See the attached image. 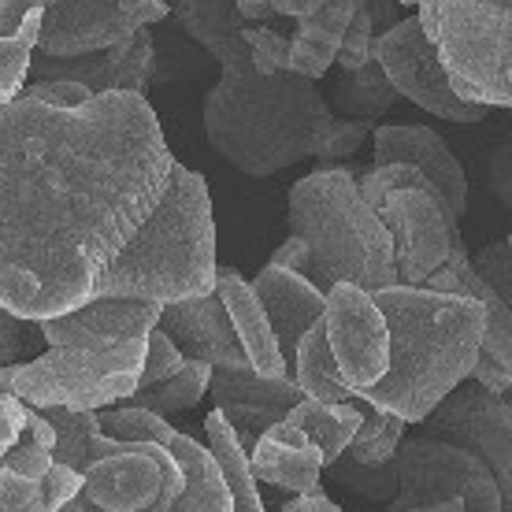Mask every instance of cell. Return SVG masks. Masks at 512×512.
I'll return each mask as SVG.
<instances>
[{"label":"cell","mask_w":512,"mask_h":512,"mask_svg":"<svg viewBox=\"0 0 512 512\" xmlns=\"http://www.w3.org/2000/svg\"><path fill=\"white\" fill-rule=\"evenodd\" d=\"M171 164L138 93H97L78 108L0 104V308L41 323L86 305Z\"/></svg>","instance_id":"1"},{"label":"cell","mask_w":512,"mask_h":512,"mask_svg":"<svg viewBox=\"0 0 512 512\" xmlns=\"http://www.w3.org/2000/svg\"><path fill=\"white\" fill-rule=\"evenodd\" d=\"M386 320V372L360 390V401L394 412L405 423H420L438 401L468 379L487 308L475 297L431 294L423 286H386L372 294Z\"/></svg>","instance_id":"2"},{"label":"cell","mask_w":512,"mask_h":512,"mask_svg":"<svg viewBox=\"0 0 512 512\" xmlns=\"http://www.w3.org/2000/svg\"><path fill=\"white\" fill-rule=\"evenodd\" d=\"M205 97V134L223 160L249 179H268L305 156H320L331 134V104L301 75H256L249 49L223 60Z\"/></svg>","instance_id":"3"},{"label":"cell","mask_w":512,"mask_h":512,"mask_svg":"<svg viewBox=\"0 0 512 512\" xmlns=\"http://www.w3.org/2000/svg\"><path fill=\"white\" fill-rule=\"evenodd\" d=\"M216 268V219L208 182L190 167L171 164L153 212L104 268L93 297L175 305L212 294Z\"/></svg>","instance_id":"4"},{"label":"cell","mask_w":512,"mask_h":512,"mask_svg":"<svg viewBox=\"0 0 512 512\" xmlns=\"http://www.w3.org/2000/svg\"><path fill=\"white\" fill-rule=\"evenodd\" d=\"M290 238L308 245V282L327 294L338 282L364 294L397 286L394 249L383 219L364 205L357 171L320 167L290 190Z\"/></svg>","instance_id":"5"},{"label":"cell","mask_w":512,"mask_h":512,"mask_svg":"<svg viewBox=\"0 0 512 512\" xmlns=\"http://www.w3.org/2000/svg\"><path fill=\"white\" fill-rule=\"evenodd\" d=\"M453 93L468 104H512V0H416Z\"/></svg>","instance_id":"6"},{"label":"cell","mask_w":512,"mask_h":512,"mask_svg":"<svg viewBox=\"0 0 512 512\" xmlns=\"http://www.w3.org/2000/svg\"><path fill=\"white\" fill-rule=\"evenodd\" d=\"M145 338L108 349H49L26 364L0 368V390L26 409L97 412L138 390Z\"/></svg>","instance_id":"7"},{"label":"cell","mask_w":512,"mask_h":512,"mask_svg":"<svg viewBox=\"0 0 512 512\" xmlns=\"http://www.w3.org/2000/svg\"><path fill=\"white\" fill-rule=\"evenodd\" d=\"M394 472L397 498L390 501V512L423 509L446 498H461L464 512H505L490 468L461 446L435 442V438L401 442L394 453Z\"/></svg>","instance_id":"8"},{"label":"cell","mask_w":512,"mask_h":512,"mask_svg":"<svg viewBox=\"0 0 512 512\" xmlns=\"http://www.w3.org/2000/svg\"><path fill=\"white\" fill-rule=\"evenodd\" d=\"M375 216L383 219L390 234L397 286H423L446 264L449 253L464 249L461 227H457L461 219L449 212L442 193L431 182L386 193Z\"/></svg>","instance_id":"9"},{"label":"cell","mask_w":512,"mask_h":512,"mask_svg":"<svg viewBox=\"0 0 512 512\" xmlns=\"http://www.w3.org/2000/svg\"><path fill=\"white\" fill-rule=\"evenodd\" d=\"M420 438H435L475 453L487 464L501 490L505 512H512V409L501 394L483 386H457L423 416Z\"/></svg>","instance_id":"10"},{"label":"cell","mask_w":512,"mask_h":512,"mask_svg":"<svg viewBox=\"0 0 512 512\" xmlns=\"http://www.w3.org/2000/svg\"><path fill=\"white\" fill-rule=\"evenodd\" d=\"M372 60L383 67L386 82L397 90V97H409L431 116L449 119V123H479L490 112L483 104H468L453 93L446 71L438 64L435 45L423 38L416 15L375 34Z\"/></svg>","instance_id":"11"},{"label":"cell","mask_w":512,"mask_h":512,"mask_svg":"<svg viewBox=\"0 0 512 512\" xmlns=\"http://www.w3.org/2000/svg\"><path fill=\"white\" fill-rule=\"evenodd\" d=\"M97 423H101L104 435L123 438V442H160V446H167L175 453V461L186 472V490H182V498L167 512H231V498H227V487L219 479V468L212 464V457H208V449L201 442H193L190 435L175 431L171 423L153 416V412L130 409V405L97 412ZM60 512H97V509L71 498Z\"/></svg>","instance_id":"12"},{"label":"cell","mask_w":512,"mask_h":512,"mask_svg":"<svg viewBox=\"0 0 512 512\" xmlns=\"http://www.w3.org/2000/svg\"><path fill=\"white\" fill-rule=\"evenodd\" d=\"M327 305H323V334H327V349L334 357L338 379L360 394L372 383H379L386 372V320L375 308L372 294H364L360 286L338 282L327 290Z\"/></svg>","instance_id":"13"},{"label":"cell","mask_w":512,"mask_h":512,"mask_svg":"<svg viewBox=\"0 0 512 512\" xmlns=\"http://www.w3.org/2000/svg\"><path fill=\"white\" fill-rule=\"evenodd\" d=\"M156 67V45L149 30L130 34L127 41H119L104 52H86V56H30L26 75H34V82H75L90 93H138L145 97V86L153 78Z\"/></svg>","instance_id":"14"},{"label":"cell","mask_w":512,"mask_h":512,"mask_svg":"<svg viewBox=\"0 0 512 512\" xmlns=\"http://www.w3.org/2000/svg\"><path fill=\"white\" fill-rule=\"evenodd\" d=\"M208 390L216 397V412L227 420L245 453L268 427L286 420L297 401H305L294 379H264L253 368H212Z\"/></svg>","instance_id":"15"},{"label":"cell","mask_w":512,"mask_h":512,"mask_svg":"<svg viewBox=\"0 0 512 512\" xmlns=\"http://www.w3.org/2000/svg\"><path fill=\"white\" fill-rule=\"evenodd\" d=\"M160 320V305L127 301V297H90L86 305L64 316H49L38 323L52 349H108L123 342H141Z\"/></svg>","instance_id":"16"},{"label":"cell","mask_w":512,"mask_h":512,"mask_svg":"<svg viewBox=\"0 0 512 512\" xmlns=\"http://www.w3.org/2000/svg\"><path fill=\"white\" fill-rule=\"evenodd\" d=\"M130 34L138 30H130L116 0H49L41 15L38 52L67 60V56L112 49Z\"/></svg>","instance_id":"17"},{"label":"cell","mask_w":512,"mask_h":512,"mask_svg":"<svg viewBox=\"0 0 512 512\" xmlns=\"http://www.w3.org/2000/svg\"><path fill=\"white\" fill-rule=\"evenodd\" d=\"M156 327L175 342V349L186 360H201L208 368H249L231 320H227V308L216 294L160 305Z\"/></svg>","instance_id":"18"},{"label":"cell","mask_w":512,"mask_h":512,"mask_svg":"<svg viewBox=\"0 0 512 512\" xmlns=\"http://www.w3.org/2000/svg\"><path fill=\"white\" fill-rule=\"evenodd\" d=\"M375 164H405L416 167L423 179L431 182L449 212L461 219L468 208V175L461 160L449 153V145L427 127H379L372 134Z\"/></svg>","instance_id":"19"},{"label":"cell","mask_w":512,"mask_h":512,"mask_svg":"<svg viewBox=\"0 0 512 512\" xmlns=\"http://www.w3.org/2000/svg\"><path fill=\"white\" fill-rule=\"evenodd\" d=\"M249 286H253L256 301H260L264 316H268L271 334H275V342H279L282 364H286V372H290L297 342L305 338V331L312 323L323 320L327 297H323L308 279H301L294 271L271 268V264L260 268V275H256Z\"/></svg>","instance_id":"20"},{"label":"cell","mask_w":512,"mask_h":512,"mask_svg":"<svg viewBox=\"0 0 512 512\" xmlns=\"http://www.w3.org/2000/svg\"><path fill=\"white\" fill-rule=\"evenodd\" d=\"M249 472L271 487L294 490V498L323 494V457L297 427L279 420L249 449Z\"/></svg>","instance_id":"21"},{"label":"cell","mask_w":512,"mask_h":512,"mask_svg":"<svg viewBox=\"0 0 512 512\" xmlns=\"http://www.w3.org/2000/svg\"><path fill=\"white\" fill-rule=\"evenodd\" d=\"M212 294L227 308V320H231L234 338H238V346H242L249 368H253L256 375H264V379H290L286 364H282L279 342H275V334H271V323H268V316H264L260 301H256L253 286H249L234 268H216Z\"/></svg>","instance_id":"22"},{"label":"cell","mask_w":512,"mask_h":512,"mask_svg":"<svg viewBox=\"0 0 512 512\" xmlns=\"http://www.w3.org/2000/svg\"><path fill=\"white\" fill-rule=\"evenodd\" d=\"M360 0H323L320 8L305 19H297V30L290 38V56H286V71L316 82L331 71L342 34L349 26V15Z\"/></svg>","instance_id":"23"},{"label":"cell","mask_w":512,"mask_h":512,"mask_svg":"<svg viewBox=\"0 0 512 512\" xmlns=\"http://www.w3.org/2000/svg\"><path fill=\"white\" fill-rule=\"evenodd\" d=\"M49 0H0V104L19 97Z\"/></svg>","instance_id":"24"},{"label":"cell","mask_w":512,"mask_h":512,"mask_svg":"<svg viewBox=\"0 0 512 512\" xmlns=\"http://www.w3.org/2000/svg\"><path fill=\"white\" fill-rule=\"evenodd\" d=\"M175 19H179L182 34H190L219 64L245 52L242 19L231 0H175Z\"/></svg>","instance_id":"25"},{"label":"cell","mask_w":512,"mask_h":512,"mask_svg":"<svg viewBox=\"0 0 512 512\" xmlns=\"http://www.w3.org/2000/svg\"><path fill=\"white\" fill-rule=\"evenodd\" d=\"M360 420H364V412L357 405H349V401H342V405H323V401H308L305 397V401H297L294 409L286 412V423L297 427L312 446L320 449L323 468L346 453V446L357 435Z\"/></svg>","instance_id":"26"},{"label":"cell","mask_w":512,"mask_h":512,"mask_svg":"<svg viewBox=\"0 0 512 512\" xmlns=\"http://www.w3.org/2000/svg\"><path fill=\"white\" fill-rule=\"evenodd\" d=\"M205 435H208V457L219 468V479L227 487L231 498V512H264V501L256 494V479L249 472V453L238 446L234 431L227 427V420L219 412L205 416Z\"/></svg>","instance_id":"27"},{"label":"cell","mask_w":512,"mask_h":512,"mask_svg":"<svg viewBox=\"0 0 512 512\" xmlns=\"http://www.w3.org/2000/svg\"><path fill=\"white\" fill-rule=\"evenodd\" d=\"M290 379H294L297 390H301L308 401L342 405V401L353 397V390L338 379L334 357H331V349H327V334H323V320L312 323V327L305 331V338L297 342L294 364H290Z\"/></svg>","instance_id":"28"},{"label":"cell","mask_w":512,"mask_h":512,"mask_svg":"<svg viewBox=\"0 0 512 512\" xmlns=\"http://www.w3.org/2000/svg\"><path fill=\"white\" fill-rule=\"evenodd\" d=\"M331 101L342 116H353L357 123H368V119H379L383 112L394 108L397 90L386 82L383 67L372 60V64H364L360 71H342V78L334 82Z\"/></svg>","instance_id":"29"},{"label":"cell","mask_w":512,"mask_h":512,"mask_svg":"<svg viewBox=\"0 0 512 512\" xmlns=\"http://www.w3.org/2000/svg\"><path fill=\"white\" fill-rule=\"evenodd\" d=\"M208 379H212V368L208 364H201V360H186L182 364L179 375H171V379H164V383L156 386H138L134 390V405L130 409H145L153 412V416H175V412L182 409H193L201 397L208 394Z\"/></svg>","instance_id":"30"},{"label":"cell","mask_w":512,"mask_h":512,"mask_svg":"<svg viewBox=\"0 0 512 512\" xmlns=\"http://www.w3.org/2000/svg\"><path fill=\"white\" fill-rule=\"evenodd\" d=\"M401 435H405V420L394 416V412L375 409L360 420L357 435L346 446V457L357 464H386L394 461L397 446H401Z\"/></svg>","instance_id":"31"},{"label":"cell","mask_w":512,"mask_h":512,"mask_svg":"<svg viewBox=\"0 0 512 512\" xmlns=\"http://www.w3.org/2000/svg\"><path fill=\"white\" fill-rule=\"evenodd\" d=\"M0 464L26 475V479H41L52 468V431L38 409H26L23 431L12 442V449L0 453Z\"/></svg>","instance_id":"32"},{"label":"cell","mask_w":512,"mask_h":512,"mask_svg":"<svg viewBox=\"0 0 512 512\" xmlns=\"http://www.w3.org/2000/svg\"><path fill=\"white\" fill-rule=\"evenodd\" d=\"M327 475H331L338 487L353 490L364 501H394L397 498V472L394 461L386 464H357L349 461L346 453L338 461L327 464Z\"/></svg>","instance_id":"33"},{"label":"cell","mask_w":512,"mask_h":512,"mask_svg":"<svg viewBox=\"0 0 512 512\" xmlns=\"http://www.w3.org/2000/svg\"><path fill=\"white\" fill-rule=\"evenodd\" d=\"M372 41H375L372 15H368L364 0H360L357 8H353V15H349V26H346V34H342V45H338L334 64L342 67V71H360L364 64H372Z\"/></svg>","instance_id":"34"},{"label":"cell","mask_w":512,"mask_h":512,"mask_svg":"<svg viewBox=\"0 0 512 512\" xmlns=\"http://www.w3.org/2000/svg\"><path fill=\"white\" fill-rule=\"evenodd\" d=\"M182 364H186V357L175 349V342H171L160 327H153V331H149V338H145V360H141L138 386L164 383V379H171V375L182 372Z\"/></svg>","instance_id":"35"},{"label":"cell","mask_w":512,"mask_h":512,"mask_svg":"<svg viewBox=\"0 0 512 512\" xmlns=\"http://www.w3.org/2000/svg\"><path fill=\"white\" fill-rule=\"evenodd\" d=\"M242 41L245 49H249L256 75H279V71H286L290 38H282L275 30H264V26H242Z\"/></svg>","instance_id":"36"},{"label":"cell","mask_w":512,"mask_h":512,"mask_svg":"<svg viewBox=\"0 0 512 512\" xmlns=\"http://www.w3.org/2000/svg\"><path fill=\"white\" fill-rule=\"evenodd\" d=\"M472 271L487 282L501 301L512 305V242L509 238H498V242H490L487 249H479V256L472 260Z\"/></svg>","instance_id":"37"},{"label":"cell","mask_w":512,"mask_h":512,"mask_svg":"<svg viewBox=\"0 0 512 512\" xmlns=\"http://www.w3.org/2000/svg\"><path fill=\"white\" fill-rule=\"evenodd\" d=\"M368 134H372V123H357V119H334L331 134H327V141H323V149H320V160H338V156L357 153Z\"/></svg>","instance_id":"38"},{"label":"cell","mask_w":512,"mask_h":512,"mask_svg":"<svg viewBox=\"0 0 512 512\" xmlns=\"http://www.w3.org/2000/svg\"><path fill=\"white\" fill-rule=\"evenodd\" d=\"M19 97L52 104V108H78V104H86L90 97H97V93L82 90V86H75V82H30V86L19 90Z\"/></svg>","instance_id":"39"},{"label":"cell","mask_w":512,"mask_h":512,"mask_svg":"<svg viewBox=\"0 0 512 512\" xmlns=\"http://www.w3.org/2000/svg\"><path fill=\"white\" fill-rule=\"evenodd\" d=\"M26 331H30V323L15 320L12 312H4V308H0V368H12V364L23 360Z\"/></svg>","instance_id":"40"},{"label":"cell","mask_w":512,"mask_h":512,"mask_svg":"<svg viewBox=\"0 0 512 512\" xmlns=\"http://www.w3.org/2000/svg\"><path fill=\"white\" fill-rule=\"evenodd\" d=\"M123 19L130 23V30H149L153 23H164L171 15L167 0H116Z\"/></svg>","instance_id":"41"},{"label":"cell","mask_w":512,"mask_h":512,"mask_svg":"<svg viewBox=\"0 0 512 512\" xmlns=\"http://www.w3.org/2000/svg\"><path fill=\"white\" fill-rule=\"evenodd\" d=\"M23 420H26V405H19L12 394L0 390V453L12 449V442L23 431Z\"/></svg>","instance_id":"42"},{"label":"cell","mask_w":512,"mask_h":512,"mask_svg":"<svg viewBox=\"0 0 512 512\" xmlns=\"http://www.w3.org/2000/svg\"><path fill=\"white\" fill-rule=\"evenodd\" d=\"M271 268H282V271H294V275H301V279H308V245L297 242V238H290V242H282L279 249H275V256L268 260Z\"/></svg>","instance_id":"43"},{"label":"cell","mask_w":512,"mask_h":512,"mask_svg":"<svg viewBox=\"0 0 512 512\" xmlns=\"http://www.w3.org/2000/svg\"><path fill=\"white\" fill-rule=\"evenodd\" d=\"M490 186H494V193L509 205V145H501L498 156H494V167H490Z\"/></svg>","instance_id":"44"},{"label":"cell","mask_w":512,"mask_h":512,"mask_svg":"<svg viewBox=\"0 0 512 512\" xmlns=\"http://www.w3.org/2000/svg\"><path fill=\"white\" fill-rule=\"evenodd\" d=\"M271 12L275 15H290V19H305V15H312L316 8H320L323 0H268Z\"/></svg>","instance_id":"45"},{"label":"cell","mask_w":512,"mask_h":512,"mask_svg":"<svg viewBox=\"0 0 512 512\" xmlns=\"http://www.w3.org/2000/svg\"><path fill=\"white\" fill-rule=\"evenodd\" d=\"M231 4H234V12H238V19H253V23H268V19H275L268 0H231Z\"/></svg>","instance_id":"46"},{"label":"cell","mask_w":512,"mask_h":512,"mask_svg":"<svg viewBox=\"0 0 512 512\" xmlns=\"http://www.w3.org/2000/svg\"><path fill=\"white\" fill-rule=\"evenodd\" d=\"M282 512H342L327 494H312V498H294L290 505H282Z\"/></svg>","instance_id":"47"},{"label":"cell","mask_w":512,"mask_h":512,"mask_svg":"<svg viewBox=\"0 0 512 512\" xmlns=\"http://www.w3.org/2000/svg\"><path fill=\"white\" fill-rule=\"evenodd\" d=\"M409 512H464V501L446 498V501H438V505H423V509H409Z\"/></svg>","instance_id":"48"},{"label":"cell","mask_w":512,"mask_h":512,"mask_svg":"<svg viewBox=\"0 0 512 512\" xmlns=\"http://www.w3.org/2000/svg\"><path fill=\"white\" fill-rule=\"evenodd\" d=\"M394 4H416V0H394Z\"/></svg>","instance_id":"49"}]
</instances>
